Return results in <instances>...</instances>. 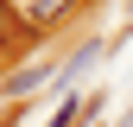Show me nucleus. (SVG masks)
Here are the masks:
<instances>
[{
	"mask_svg": "<svg viewBox=\"0 0 133 127\" xmlns=\"http://www.w3.org/2000/svg\"><path fill=\"white\" fill-rule=\"evenodd\" d=\"M82 115H89V102H63V108H57V115H51V127H76Z\"/></svg>",
	"mask_w": 133,
	"mask_h": 127,
	"instance_id": "f257e3e1",
	"label": "nucleus"
}]
</instances>
